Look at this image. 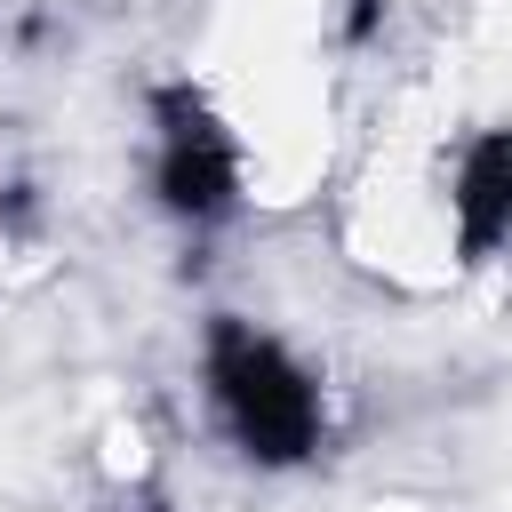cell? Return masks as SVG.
I'll use <instances>...</instances> for the list:
<instances>
[{
	"label": "cell",
	"mask_w": 512,
	"mask_h": 512,
	"mask_svg": "<svg viewBox=\"0 0 512 512\" xmlns=\"http://www.w3.org/2000/svg\"><path fill=\"white\" fill-rule=\"evenodd\" d=\"M200 376H208V400H216V416H224V432L240 440L248 464L288 472V464L320 456L328 408H320L312 368L280 336H264L240 312H216L208 336H200Z\"/></svg>",
	"instance_id": "6da1fadb"
},
{
	"label": "cell",
	"mask_w": 512,
	"mask_h": 512,
	"mask_svg": "<svg viewBox=\"0 0 512 512\" xmlns=\"http://www.w3.org/2000/svg\"><path fill=\"white\" fill-rule=\"evenodd\" d=\"M152 112H160V160H152L160 208L184 216V224L232 216V208H240V144L216 128V112H208L184 80H168V88L152 96Z\"/></svg>",
	"instance_id": "7a4b0ae2"
},
{
	"label": "cell",
	"mask_w": 512,
	"mask_h": 512,
	"mask_svg": "<svg viewBox=\"0 0 512 512\" xmlns=\"http://www.w3.org/2000/svg\"><path fill=\"white\" fill-rule=\"evenodd\" d=\"M488 144H496V160H504V184H512V128H488Z\"/></svg>",
	"instance_id": "3957f363"
}]
</instances>
